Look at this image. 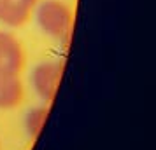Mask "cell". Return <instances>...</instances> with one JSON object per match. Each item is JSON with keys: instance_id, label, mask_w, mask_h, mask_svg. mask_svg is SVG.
<instances>
[{"instance_id": "obj_3", "label": "cell", "mask_w": 156, "mask_h": 150, "mask_svg": "<svg viewBox=\"0 0 156 150\" xmlns=\"http://www.w3.org/2000/svg\"><path fill=\"white\" fill-rule=\"evenodd\" d=\"M25 59V49L20 38L9 30H0V72L20 75Z\"/></svg>"}, {"instance_id": "obj_1", "label": "cell", "mask_w": 156, "mask_h": 150, "mask_svg": "<svg viewBox=\"0 0 156 150\" xmlns=\"http://www.w3.org/2000/svg\"><path fill=\"white\" fill-rule=\"evenodd\" d=\"M37 28L41 33L56 42H69L74 30V14L63 0H39L34 11Z\"/></svg>"}, {"instance_id": "obj_5", "label": "cell", "mask_w": 156, "mask_h": 150, "mask_svg": "<svg viewBox=\"0 0 156 150\" xmlns=\"http://www.w3.org/2000/svg\"><path fill=\"white\" fill-rule=\"evenodd\" d=\"M25 98V87L18 73L0 72V110L16 108Z\"/></svg>"}, {"instance_id": "obj_6", "label": "cell", "mask_w": 156, "mask_h": 150, "mask_svg": "<svg viewBox=\"0 0 156 150\" xmlns=\"http://www.w3.org/2000/svg\"><path fill=\"white\" fill-rule=\"evenodd\" d=\"M48 115H49V108L46 105H37V107H32L30 110H27L25 119H23V126H25L28 138H32V140L39 138V135L42 133L44 126L48 122Z\"/></svg>"}, {"instance_id": "obj_2", "label": "cell", "mask_w": 156, "mask_h": 150, "mask_svg": "<svg viewBox=\"0 0 156 150\" xmlns=\"http://www.w3.org/2000/svg\"><path fill=\"white\" fill-rule=\"evenodd\" d=\"M63 79V61L60 59H44L32 68L30 72V86L39 100L44 105H49L56 98Z\"/></svg>"}, {"instance_id": "obj_4", "label": "cell", "mask_w": 156, "mask_h": 150, "mask_svg": "<svg viewBox=\"0 0 156 150\" xmlns=\"http://www.w3.org/2000/svg\"><path fill=\"white\" fill-rule=\"evenodd\" d=\"M39 0H0V23L4 28L16 30L34 18Z\"/></svg>"}]
</instances>
